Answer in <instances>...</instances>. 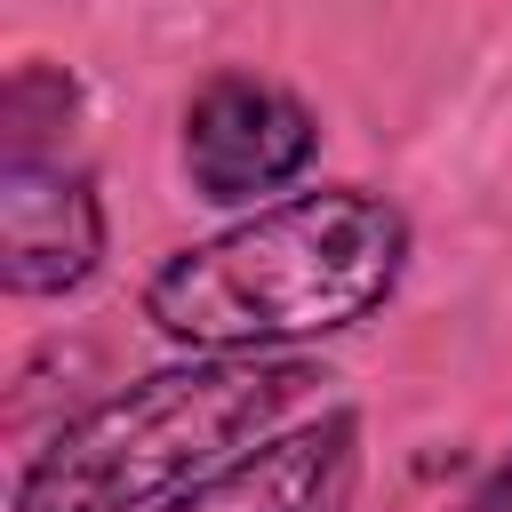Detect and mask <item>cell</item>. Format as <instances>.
<instances>
[{"mask_svg":"<svg viewBox=\"0 0 512 512\" xmlns=\"http://www.w3.org/2000/svg\"><path fill=\"white\" fill-rule=\"evenodd\" d=\"M360 440H368L360 408H320L288 432H264L256 448H240L160 512H352L360 456H368Z\"/></svg>","mask_w":512,"mask_h":512,"instance_id":"cell-5","label":"cell"},{"mask_svg":"<svg viewBox=\"0 0 512 512\" xmlns=\"http://www.w3.org/2000/svg\"><path fill=\"white\" fill-rule=\"evenodd\" d=\"M104 264V200L64 152H0V280L8 296H72Z\"/></svg>","mask_w":512,"mask_h":512,"instance_id":"cell-4","label":"cell"},{"mask_svg":"<svg viewBox=\"0 0 512 512\" xmlns=\"http://www.w3.org/2000/svg\"><path fill=\"white\" fill-rule=\"evenodd\" d=\"M408 272V216L384 192H288L144 280V320L184 352H288L344 336L392 304Z\"/></svg>","mask_w":512,"mask_h":512,"instance_id":"cell-1","label":"cell"},{"mask_svg":"<svg viewBox=\"0 0 512 512\" xmlns=\"http://www.w3.org/2000/svg\"><path fill=\"white\" fill-rule=\"evenodd\" d=\"M312 392L320 368L296 352H192L64 416L16 464L8 512H160Z\"/></svg>","mask_w":512,"mask_h":512,"instance_id":"cell-2","label":"cell"},{"mask_svg":"<svg viewBox=\"0 0 512 512\" xmlns=\"http://www.w3.org/2000/svg\"><path fill=\"white\" fill-rule=\"evenodd\" d=\"M320 152V120L304 112V96H288L280 80L256 72H216L192 104H184V176L200 200L232 208V200H264L280 184H296Z\"/></svg>","mask_w":512,"mask_h":512,"instance_id":"cell-3","label":"cell"},{"mask_svg":"<svg viewBox=\"0 0 512 512\" xmlns=\"http://www.w3.org/2000/svg\"><path fill=\"white\" fill-rule=\"evenodd\" d=\"M464 512H512V448H504V456L488 464V480H480V488L464 496Z\"/></svg>","mask_w":512,"mask_h":512,"instance_id":"cell-6","label":"cell"}]
</instances>
